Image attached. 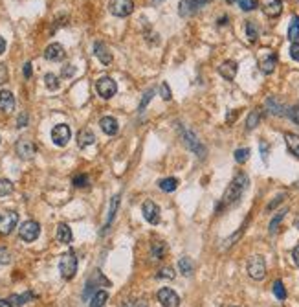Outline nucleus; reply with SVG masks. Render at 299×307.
Here are the masks:
<instances>
[{"label":"nucleus","mask_w":299,"mask_h":307,"mask_svg":"<svg viewBox=\"0 0 299 307\" xmlns=\"http://www.w3.org/2000/svg\"><path fill=\"white\" fill-rule=\"evenodd\" d=\"M33 298V292H26V294H13L11 298H9V302L13 304L15 307H21V306H24L28 300H31Z\"/></svg>","instance_id":"32"},{"label":"nucleus","mask_w":299,"mask_h":307,"mask_svg":"<svg viewBox=\"0 0 299 307\" xmlns=\"http://www.w3.org/2000/svg\"><path fill=\"white\" fill-rule=\"evenodd\" d=\"M59 272L64 280H72L75 276V272H77V258H75V254L72 250L63 254V258L59 261Z\"/></svg>","instance_id":"3"},{"label":"nucleus","mask_w":299,"mask_h":307,"mask_svg":"<svg viewBox=\"0 0 299 307\" xmlns=\"http://www.w3.org/2000/svg\"><path fill=\"white\" fill-rule=\"evenodd\" d=\"M94 54L97 55V59L103 63V65H110L112 63V54L108 52V48L103 43H96L94 44Z\"/></svg>","instance_id":"20"},{"label":"nucleus","mask_w":299,"mask_h":307,"mask_svg":"<svg viewBox=\"0 0 299 307\" xmlns=\"http://www.w3.org/2000/svg\"><path fill=\"white\" fill-rule=\"evenodd\" d=\"M9 261H11V254H9L8 248H4V246H0V265H8Z\"/></svg>","instance_id":"41"},{"label":"nucleus","mask_w":299,"mask_h":307,"mask_svg":"<svg viewBox=\"0 0 299 307\" xmlns=\"http://www.w3.org/2000/svg\"><path fill=\"white\" fill-rule=\"evenodd\" d=\"M0 307H15L9 300H0Z\"/></svg>","instance_id":"54"},{"label":"nucleus","mask_w":299,"mask_h":307,"mask_svg":"<svg viewBox=\"0 0 299 307\" xmlns=\"http://www.w3.org/2000/svg\"><path fill=\"white\" fill-rule=\"evenodd\" d=\"M118 204H120V195H114L112 200H110V210H108V217H107V223H105V228H103V232L108 230V226L112 224L114 217H116V210H118Z\"/></svg>","instance_id":"26"},{"label":"nucleus","mask_w":299,"mask_h":307,"mask_svg":"<svg viewBox=\"0 0 299 307\" xmlns=\"http://www.w3.org/2000/svg\"><path fill=\"white\" fill-rule=\"evenodd\" d=\"M286 114H288V118H290L292 122L298 123V125H299V105H296V107H292L290 110L286 112Z\"/></svg>","instance_id":"43"},{"label":"nucleus","mask_w":299,"mask_h":307,"mask_svg":"<svg viewBox=\"0 0 299 307\" xmlns=\"http://www.w3.org/2000/svg\"><path fill=\"white\" fill-rule=\"evenodd\" d=\"M108 9L116 17H128L134 11V2L132 0H110Z\"/></svg>","instance_id":"6"},{"label":"nucleus","mask_w":299,"mask_h":307,"mask_svg":"<svg viewBox=\"0 0 299 307\" xmlns=\"http://www.w3.org/2000/svg\"><path fill=\"white\" fill-rule=\"evenodd\" d=\"M152 94H154V90H149V92L145 94V98H143V101L140 103V110H143V109L147 107V103H149V101L152 100Z\"/></svg>","instance_id":"47"},{"label":"nucleus","mask_w":299,"mask_h":307,"mask_svg":"<svg viewBox=\"0 0 299 307\" xmlns=\"http://www.w3.org/2000/svg\"><path fill=\"white\" fill-rule=\"evenodd\" d=\"M74 186L75 188H85V186H88V177L86 175H77V177H74Z\"/></svg>","instance_id":"42"},{"label":"nucleus","mask_w":299,"mask_h":307,"mask_svg":"<svg viewBox=\"0 0 299 307\" xmlns=\"http://www.w3.org/2000/svg\"><path fill=\"white\" fill-rule=\"evenodd\" d=\"M96 90L101 98L108 100V98H112L114 94L118 92V85H116L112 77H101L96 83Z\"/></svg>","instance_id":"7"},{"label":"nucleus","mask_w":299,"mask_h":307,"mask_svg":"<svg viewBox=\"0 0 299 307\" xmlns=\"http://www.w3.org/2000/svg\"><path fill=\"white\" fill-rule=\"evenodd\" d=\"M286 212H288V210L284 208V210H281V212H279V214H277L276 217L272 219V223H270V234H276L277 226H279V224H281V221L284 219V214H286Z\"/></svg>","instance_id":"36"},{"label":"nucleus","mask_w":299,"mask_h":307,"mask_svg":"<svg viewBox=\"0 0 299 307\" xmlns=\"http://www.w3.org/2000/svg\"><path fill=\"white\" fill-rule=\"evenodd\" d=\"M19 234H21V239L26 241V243H31L39 238L41 234V224L37 221H24L19 228Z\"/></svg>","instance_id":"5"},{"label":"nucleus","mask_w":299,"mask_h":307,"mask_svg":"<svg viewBox=\"0 0 299 307\" xmlns=\"http://www.w3.org/2000/svg\"><path fill=\"white\" fill-rule=\"evenodd\" d=\"M292 260H294V263H296V267H299V245L292 250Z\"/></svg>","instance_id":"51"},{"label":"nucleus","mask_w":299,"mask_h":307,"mask_svg":"<svg viewBox=\"0 0 299 307\" xmlns=\"http://www.w3.org/2000/svg\"><path fill=\"white\" fill-rule=\"evenodd\" d=\"M15 109V96L9 90H0V110L11 112Z\"/></svg>","instance_id":"18"},{"label":"nucleus","mask_w":299,"mask_h":307,"mask_svg":"<svg viewBox=\"0 0 299 307\" xmlns=\"http://www.w3.org/2000/svg\"><path fill=\"white\" fill-rule=\"evenodd\" d=\"M158 302L164 307H178L180 306V296L176 292L169 289V287H164L158 291Z\"/></svg>","instance_id":"13"},{"label":"nucleus","mask_w":299,"mask_h":307,"mask_svg":"<svg viewBox=\"0 0 299 307\" xmlns=\"http://www.w3.org/2000/svg\"><path fill=\"white\" fill-rule=\"evenodd\" d=\"M99 125H101V131L108 134V136H114L118 131H120V125H118V120L112 118V116H103L99 120Z\"/></svg>","instance_id":"16"},{"label":"nucleus","mask_w":299,"mask_h":307,"mask_svg":"<svg viewBox=\"0 0 299 307\" xmlns=\"http://www.w3.org/2000/svg\"><path fill=\"white\" fill-rule=\"evenodd\" d=\"M294 224H296V228H298V230H299V215H298V217H296V221H294Z\"/></svg>","instance_id":"56"},{"label":"nucleus","mask_w":299,"mask_h":307,"mask_svg":"<svg viewBox=\"0 0 299 307\" xmlns=\"http://www.w3.org/2000/svg\"><path fill=\"white\" fill-rule=\"evenodd\" d=\"M208 0H180L178 13L180 17H191L194 15L198 9L202 8Z\"/></svg>","instance_id":"12"},{"label":"nucleus","mask_w":299,"mask_h":307,"mask_svg":"<svg viewBox=\"0 0 299 307\" xmlns=\"http://www.w3.org/2000/svg\"><path fill=\"white\" fill-rule=\"evenodd\" d=\"M261 8H262V13L266 17L276 19V17H279L281 11H283V2H281V0H262Z\"/></svg>","instance_id":"15"},{"label":"nucleus","mask_w":299,"mask_h":307,"mask_svg":"<svg viewBox=\"0 0 299 307\" xmlns=\"http://www.w3.org/2000/svg\"><path fill=\"white\" fill-rule=\"evenodd\" d=\"M248 182H250V180H248V177L244 175V173L235 175V178L232 180V184L228 186V190L224 192L222 199H220V202H218L217 214H220V212H224V210H228V208H233L239 204L240 199H242V195H244V192H246Z\"/></svg>","instance_id":"1"},{"label":"nucleus","mask_w":299,"mask_h":307,"mask_svg":"<svg viewBox=\"0 0 299 307\" xmlns=\"http://www.w3.org/2000/svg\"><path fill=\"white\" fill-rule=\"evenodd\" d=\"M4 50H6V41L0 37V55L4 54Z\"/></svg>","instance_id":"55"},{"label":"nucleus","mask_w":299,"mask_h":307,"mask_svg":"<svg viewBox=\"0 0 299 307\" xmlns=\"http://www.w3.org/2000/svg\"><path fill=\"white\" fill-rule=\"evenodd\" d=\"M164 252H165V245L162 241H158L154 245L150 246V256L154 258V260H162L164 258Z\"/></svg>","instance_id":"35"},{"label":"nucleus","mask_w":299,"mask_h":307,"mask_svg":"<svg viewBox=\"0 0 299 307\" xmlns=\"http://www.w3.org/2000/svg\"><path fill=\"white\" fill-rule=\"evenodd\" d=\"M233 2H237L242 11H254V9L259 6L257 0H228V4H233Z\"/></svg>","instance_id":"31"},{"label":"nucleus","mask_w":299,"mask_h":307,"mask_svg":"<svg viewBox=\"0 0 299 307\" xmlns=\"http://www.w3.org/2000/svg\"><path fill=\"white\" fill-rule=\"evenodd\" d=\"M15 151H17V154L22 158V160H30V158H33V156L37 154V146H35L31 140L21 138L19 142H17Z\"/></svg>","instance_id":"8"},{"label":"nucleus","mask_w":299,"mask_h":307,"mask_svg":"<svg viewBox=\"0 0 299 307\" xmlns=\"http://www.w3.org/2000/svg\"><path fill=\"white\" fill-rule=\"evenodd\" d=\"M160 190L165 193H171L174 192L176 188H178V178H174V177H167V178H162L160 180Z\"/></svg>","instance_id":"27"},{"label":"nucleus","mask_w":299,"mask_h":307,"mask_svg":"<svg viewBox=\"0 0 299 307\" xmlns=\"http://www.w3.org/2000/svg\"><path fill=\"white\" fill-rule=\"evenodd\" d=\"M266 109H268L270 114H276V116H284L286 114V107H284L281 101L277 100V98H268L266 100Z\"/></svg>","instance_id":"21"},{"label":"nucleus","mask_w":299,"mask_h":307,"mask_svg":"<svg viewBox=\"0 0 299 307\" xmlns=\"http://www.w3.org/2000/svg\"><path fill=\"white\" fill-rule=\"evenodd\" d=\"M290 57L294 61H299V43H292L290 46Z\"/></svg>","instance_id":"45"},{"label":"nucleus","mask_w":299,"mask_h":307,"mask_svg":"<svg viewBox=\"0 0 299 307\" xmlns=\"http://www.w3.org/2000/svg\"><path fill=\"white\" fill-rule=\"evenodd\" d=\"M160 94H162V98H164L165 101L171 100V90H169V85L162 83V87H160Z\"/></svg>","instance_id":"44"},{"label":"nucleus","mask_w":299,"mask_h":307,"mask_svg":"<svg viewBox=\"0 0 299 307\" xmlns=\"http://www.w3.org/2000/svg\"><path fill=\"white\" fill-rule=\"evenodd\" d=\"M13 192V184L9 182L8 178H0V197H6Z\"/></svg>","instance_id":"38"},{"label":"nucleus","mask_w":299,"mask_h":307,"mask_svg":"<svg viewBox=\"0 0 299 307\" xmlns=\"http://www.w3.org/2000/svg\"><path fill=\"white\" fill-rule=\"evenodd\" d=\"M24 76L26 77L31 76V63H26V65H24Z\"/></svg>","instance_id":"53"},{"label":"nucleus","mask_w":299,"mask_h":307,"mask_svg":"<svg viewBox=\"0 0 299 307\" xmlns=\"http://www.w3.org/2000/svg\"><path fill=\"white\" fill-rule=\"evenodd\" d=\"M246 35H248V41L250 43H255L257 37H259V30H257V24L255 22H246Z\"/></svg>","instance_id":"34"},{"label":"nucleus","mask_w":299,"mask_h":307,"mask_svg":"<svg viewBox=\"0 0 299 307\" xmlns=\"http://www.w3.org/2000/svg\"><path fill=\"white\" fill-rule=\"evenodd\" d=\"M57 241L63 245H68L72 241V230L66 223H59V226H57Z\"/></svg>","instance_id":"23"},{"label":"nucleus","mask_w":299,"mask_h":307,"mask_svg":"<svg viewBox=\"0 0 299 307\" xmlns=\"http://www.w3.org/2000/svg\"><path fill=\"white\" fill-rule=\"evenodd\" d=\"M277 66V55L272 50H264L262 55L259 57V68L262 74H272Z\"/></svg>","instance_id":"11"},{"label":"nucleus","mask_w":299,"mask_h":307,"mask_svg":"<svg viewBox=\"0 0 299 307\" xmlns=\"http://www.w3.org/2000/svg\"><path fill=\"white\" fill-rule=\"evenodd\" d=\"M94 140H96V136H94V132L90 129H83L79 131V134H77V146L79 147H88L94 144Z\"/></svg>","instance_id":"22"},{"label":"nucleus","mask_w":299,"mask_h":307,"mask_svg":"<svg viewBox=\"0 0 299 307\" xmlns=\"http://www.w3.org/2000/svg\"><path fill=\"white\" fill-rule=\"evenodd\" d=\"M44 83H46V87H48L50 90H57V88H59V79H57V76H55V74H46V76H44Z\"/></svg>","instance_id":"37"},{"label":"nucleus","mask_w":299,"mask_h":307,"mask_svg":"<svg viewBox=\"0 0 299 307\" xmlns=\"http://www.w3.org/2000/svg\"><path fill=\"white\" fill-rule=\"evenodd\" d=\"M74 74H75V68L72 65H66V66L63 68V76L64 77H70V76H74Z\"/></svg>","instance_id":"49"},{"label":"nucleus","mask_w":299,"mask_h":307,"mask_svg":"<svg viewBox=\"0 0 299 307\" xmlns=\"http://www.w3.org/2000/svg\"><path fill=\"white\" fill-rule=\"evenodd\" d=\"M259 122H261V110H259V109H255V110H252V112H250V116H248L246 129L248 131L255 129V127L259 125Z\"/></svg>","instance_id":"30"},{"label":"nucleus","mask_w":299,"mask_h":307,"mask_svg":"<svg viewBox=\"0 0 299 307\" xmlns=\"http://www.w3.org/2000/svg\"><path fill=\"white\" fill-rule=\"evenodd\" d=\"M156 278L172 280V278H174V270H172V267H164V269H160V272H156Z\"/></svg>","instance_id":"40"},{"label":"nucleus","mask_w":299,"mask_h":307,"mask_svg":"<svg viewBox=\"0 0 299 307\" xmlns=\"http://www.w3.org/2000/svg\"><path fill=\"white\" fill-rule=\"evenodd\" d=\"M8 68H6V66H4V65H2V63H0V85H4L6 83V81H8Z\"/></svg>","instance_id":"46"},{"label":"nucleus","mask_w":299,"mask_h":307,"mask_svg":"<svg viewBox=\"0 0 299 307\" xmlns=\"http://www.w3.org/2000/svg\"><path fill=\"white\" fill-rule=\"evenodd\" d=\"M19 125H17V127H26V123H28V114H26V112H22V114L19 116Z\"/></svg>","instance_id":"50"},{"label":"nucleus","mask_w":299,"mask_h":307,"mask_svg":"<svg viewBox=\"0 0 299 307\" xmlns=\"http://www.w3.org/2000/svg\"><path fill=\"white\" fill-rule=\"evenodd\" d=\"M70 136H72V131H70V127L64 125V123H59V125H55V127H53L52 140H53V144H55V146L64 147L68 144Z\"/></svg>","instance_id":"10"},{"label":"nucleus","mask_w":299,"mask_h":307,"mask_svg":"<svg viewBox=\"0 0 299 307\" xmlns=\"http://www.w3.org/2000/svg\"><path fill=\"white\" fill-rule=\"evenodd\" d=\"M288 39L292 43H298L299 39V15H294L290 21V26H288Z\"/></svg>","instance_id":"28"},{"label":"nucleus","mask_w":299,"mask_h":307,"mask_svg":"<svg viewBox=\"0 0 299 307\" xmlns=\"http://www.w3.org/2000/svg\"><path fill=\"white\" fill-rule=\"evenodd\" d=\"M17 223H19V214L17 212H2L0 214V234H4V236L11 234Z\"/></svg>","instance_id":"9"},{"label":"nucleus","mask_w":299,"mask_h":307,"mask_svg":"<svg viewBox=\"0 0 299 307\" xmlns=\"http://www.w3.org/2000/svg\"><path fill=\"white\" fill-rule=\"evenodd\" d=\"M108 302V292L107 291H97L92 294L90 298V307H103Z\"/></svg>","instance_id":"25"},{"label":"nucleus","mask_w":299,"mask_h":307,"mask_svg":"<svg viewBox=\"0 0 299 307\" xmlns=\"http://www.w3.org/2000/svg\"><path fill=\"white\" fill-rule=\"evenodd\" d=\"M261 153H262V160H268V146L261 142Z\"/></svg>","instance_id":"52"},{"label":"nucleus","mask_w":299,"mask_h":307,"mask_svg":"<svg viewBox=\"0 0 299 307\" xmlns=\"http://www.w3.org/2000/svg\"><path fill=\"white\" fill-rule=\"evenodd\" d=\"M248 158H250V149H248V147H244V149H237V151H235V162L244 164Z\"/></svg>","instance_id":"39"},{"label":"nucleus","mask_w":299,"mask_h":307,"mask_svg":"<svg viewBox=\"0 0 299 307\" xmlns=\"http://www.w3.org/2000/svg\"><path fill=\"white\" fill-rule=\"evenodd\" d=\"M44 57L48 61H61V59H64V48L61 46L59 43H53L50 46H46Z\"/></svg>","instance_id":"17"},{"label":"nucleus","mask_w":299,"mask_h":307,"mask_svg":"<svg viewBox=\"0 0 299 307\" xmlns=\"http://www.w3.org/2000/svg\"><path fill=\"white\" fill-rule=\"evenodd\" d=\"M218 74L224 77V79H228V81L235 79V76H237V63L235 61H224L220 66H218Z\"/></svg>","instance_id":"19"},{"label":"nucleus","mask_w":299,"mask_h":307,"mask_svg":"<svg viewBox=\"0 0 299 307\" xmlns=\"http://www.w3.org/2000/svg\"><path fill=\"white\" fill-rule=\"evenodd\" d=\"M143 217L147 219V223L154 224V226L160 223V208L156 206V202H152V200L143 202Z\"/></svg>","instance_id":"14"},{"label":"nucleus","mask_w":299,"mask_h":307,"mask_svg":"<svg viewBox=\"0 0 299 307\" xmlns=\"http://www.w3.org/2000/svg\"><path fill=\"white\" fill-rule=\"evenodd\" d=\"M180 131V136H182V142H184V146L187 147V149H191L198 158H206V147H204V144L198 140V136L194 134L191 129H187V127H184V125H180L178 127Z\"/></svg>","instance_id":"2"},{"label":"nucleus","mask_w":299,"mask_h":307,"mask_svg":"<svg viewBox=\"0 0 299 307\" xmlns=\"http://www.w3.org/2000/svg\"><path fill=\"white\" fill-rule=\"evenodd\" d=\"M284 197H286V195H284V193H281L279 197H276V200H272V202H270V204H268V212H270V210H274V208H276L277 204H279V202H283V200H284Z\"/></svg>","instance_id":"48"},{"label":"nucleus","mask_w":299,"mask_h":307,"mask_svg":"<svg viewBox=\"0 0 299 307\" xmlns=\"http://www.w3.org/2000/svg\"><path fill=\"white\" fill-rule=\"evenodd\" d=\"M246 269H248L250 278L261 282V280H264V276H266V261H264L262 256H252V258L248 260Z\"/></svg>","instance_id":"4"},{"label":"nucleus","mask_w":299,"mask_h":307,"mask_svg":"<svg viewBox=\"0 0 299 307\" xmlns=\"http://www.w3.org/2000/svg\"><path fill=\"white\" fill-rule=\"evenodd\" d=\"M284 142H286V147L292 154H296L299 158V136L294 134V132H286L284 134Z\"/></svg>","instance_id":"24"},{"label":"nucleus","mask_w":299,"mask_h":307,"mask_svg":"<svg viewBox=\"0 0 299 307\" xmlns=\"http://www.w3.org/2000/svg\"><path fill=\"white\" fill-rule=\"evenodd\" d=\"M178 267H180V272L184 274V276H191L193 274V270H194V265H193V261H191V258H180L178 261Z\"/></svg>","instance_id":"29"},{"label":"nucleus","mask_w":299,"mask_h":307,"mask_svg":"<svg viewBox=\"0 0 299 307\" xmlns=\"http://www.w3.org/2000/svg\"><path fill=\"white\" fill-rule=\"evenodd\" d=\"M272 291H274V294H276L277 300H286V291H284V285H283L281 280L274 282V285H272Z\"/></svg>","instance_id":"33"}]
</instances>
